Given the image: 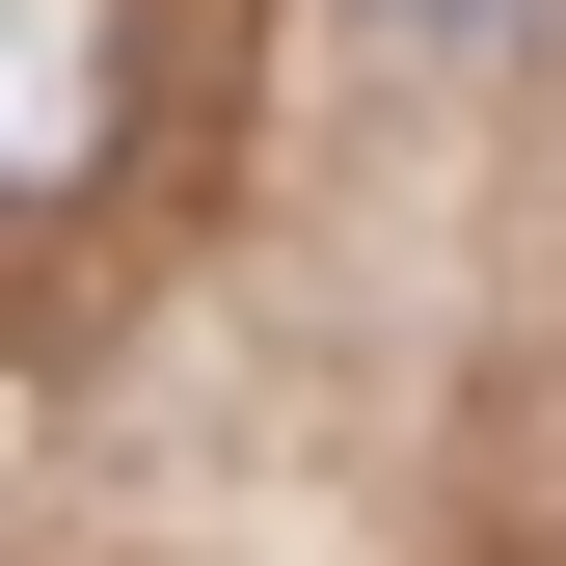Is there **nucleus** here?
Returning a JSON list of instances; mask_svg holds the SVG:
<instances>
[{
  "label": "nucleus",
  "mask_w": 566,
  "mask_h": 566,
  "mask_svg": "<svg viewBox=\"0 0 566 566\" xmlns=\"http://www.w3.org/2000/svg\"><path fill=\"white\" fill-rule=\"evenodd\" d=\"M378 28H485V0H378Z\"/></svg>",
  "instance_id": "2"
},
{
  "label": "nucleus",
  "mask_w": 566,
  "mask_h": 566,
  "mask_svg": "<svg viewBox=\"0 0 566 566\" xmlns=\"http://www.w3.org/2000/svg\"><path fill=\"white\" fill-rule=\"evenodd\" d=\"M108 135V0H0V189H82Z\"/></svg>",
  "instance_id": "1"
}]
</instances>
